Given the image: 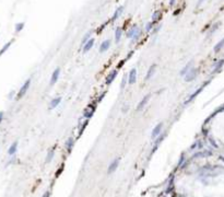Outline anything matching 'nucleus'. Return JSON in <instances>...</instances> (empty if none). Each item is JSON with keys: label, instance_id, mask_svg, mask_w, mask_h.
<instances>
[{"label": "nucleus", "instance_id": "obj_17", "mask_svg": "<svg viewBox=\"0 0 224 197\" xmlns=\"http://www.w3.org/2000/svg\"><path fill=\"white\" fill-rule=\"evenodd\" d=\"M138 32V27L137 26H133L132 29H131V31L128 32V34H127V37H129V38H131V37L135 36V34Z\"/></svg>", "mask_w": 224, "mask_h": 197}, {"label": "nucleus", "instance_id": "obj_9", "mask_svg": "<svg viewBox=\"0 0 224 197\" xmlns=\"http://www.w3.org/2000/svg\"><path fill=\"white\" fill-rule=\"evenodd\" d=\"M116 76H117V71H115V70L112 71L111 74H108V77L106 78V84H111V83H112V81L116 78Z\"/></svg>", "mask_w": 224, "mask_h": 197}, {"label": "nucleus", "instance_id": "obj_23", "mask_svg": "<svg viewBox=\"0 0 224 197\" xmlns=\"http://www.w3.org/2000/svg\"><path fill=\"white\" fill-rule=\"evenodd\" d=\"M152 25H153V22H149L148 24L145 25V31L149 32L150 30H151V27H152Z\"/></svg>", "mask_w": 224, "mask_h": 197}, {"label": "nucleus", "instance_id": "obj_12", "mask_svg": "<svg viewBox=\"0 0 224 197\" xmlns=\"http://www.w3.org/2000/svg\"><path fill=\"white\" fill-rule=\"evenodd\" d=\"M156 66L155 65H152L151 67H150L149 71H148V74H147V76H145V80H148V79H150L153 74H154V70H155Z\"/></svg>", "mask_w": 224, "mask_h": 197}, {"label": "nucleus", "instance_id": "obj_7", "mask_svg": "<svg viewBox=\"0 0 224 197\" xmlns=\"http://www.w3.org/2000/svg\"><path fill=\"white\" fill-rule=\"evenodd\" d=\"M93 44H94V38H90L87 43H85V45L83 46V53H87V52H89L90 49L93 47Z\"/></svg>", "mask_w": 224, "mask_h": 197}, {"label": "nucleus", "instance_id": "obj_22", "mask_svg": "<svg viewBox=\"0 0 224 197\" xmlns=\"http://www.w3.org/2000/svg\"><path fill=\"white\" fill-rule=\"evenodd\" d=\"M190 64H191V62H189V64L187 65L186 67L184 68V69H183V70H181V76H183V74H187L186 71H187V70H188V68H189V66H190Z\"/></svg>", "mask_w": 224, "mask_h": 197}, {"label": "nucleus", "instance_id": "obj_20", "mask_svg": "<svg viewBox=\"0 0 224 197\" xmlns=\"http://www.w3.org/2000/svg\"><path fill=\"white\" fill-rule=\"evenodd\" d=\"M11 44H12V42H9V43H7L6 45H5V47H2V49L0 50V56L2 55V54H3L5 52H6L7 49L9 48V47H10V45H11Z\"/></svg>", "mask_w": 224, "mask_h": 197}, {"label": "nucleus", "instance_id": "obj_25", "mask_svg": "<svg viewBox=\"0 0 224 197\" xmlns=\"http://www.w3.org/2000/svg\"><path fill=\"white\" fill-rule=\"evenodd\" d=\"M43 197H49V192H46L43 195Z\"/></svg>", "mask_w": 224, "mask_h": 197}, {"label": "nucleus", "instance_id": "obj_16", "mask_svg": "<svg viewBox=\"0 0 224 197\" xmlns=\"http://www.w3.org/2000/svg\"><path fill=\"white\" fill-rule=\"evenodd\" d=\"M54 154H55L54 150H49V151H48L47 157H46V163H49L50 161L53 160V158H54Z\"/></svg>", "mask_w": 224, "mask_h": 197}, {"label": "nucleus", "instance_id": "obj_4", "mask_svg": "<svg viewBox=\"0 0 224 197\" xmlns=\"http://www.w3.org/2000/svg\"><path fill=\"white\" fill-rule=\"evenodd\" d=\"M136 79H137V70L133 68V69H131L130 74H129V83L130 84H133V83H136Z\"/></svg>", "mask_w": 224, "mask_h": 197}, {"label": "nucleus", "instance_id": "obj_19", "mask_svg": "<svg viewBox=\"0 0 224 197\" xmlns=\"http://www.w3.org/2000/svg\"><path fill=\"white\" fill-rule=\"evenodd\" d=\"M160 18H161V12H160V11H156V12L153 14L152 20H153V22H156V21H159V19Z\"/></svg>", "mask_w": 224, "mask_h": 197}, {"label": "nucleus", "instance_id": "obj_2", "mask_svg": "<svg viewBox=\"0 0 224 197\" xmlns=\"http://www.w3.org/2000/svg\"><path fill=\"white\" fill-rule=\"evenodd\" d=\"M118 166H119V159L117 158V159L113 160V162L111 163V164H109V166H108V170H107V173H108V174H112L113 172H115V171L117 170Z\"/></svg>", "mask_w": 224, "mask_h": 197}, {"label": "nucleus", "instance_id": "obj_13", "mask_svg": "<svg viewBox=\"0 0 224 197\" xmlns=\"http://www.w3.org/2000/svg\"><path fill=\"white\" fill-rule=\"evenodd\" d=\"M123 10H124V7H119L118 9H117V10L115 11V13H114V15H113V18H112V21H113V22H114V21H116V19L118 18L119 14L123 12Z\"/></svg>", "mask_w": 224, "mask_h": 197}, {"label": "nucleus", "instance_id": "obj_5", "mask_svg": "<svg viewBox=\"0 0 224 197\" xmlns=\"http://www.w3.org/2000/svg\"><path fill=\"white\" fill-rule=\"evenodd\" d=\"M109 46H111V41H109V40H105L103 43L101 44L100 53H104V52H106L107 49L109 48Z\"/></svg>", "mask_w": 224, "mask_h": 197}, {"label": "nucleus", "instance_id": "obj_24", "mask_svg": "<svg viewBox=\"0 0 224 197\" xmlns=\"http://www.w3.org/2000/svg\"><path fill=\"white\" fill-rule=\"evenodd\" d=\"M2 119H3V112H0V123L2 122Z\"/></svg>", "mask_w": 224, "mask_h": 197}, {"label": "nucleus", "instance_id": "obj_27", "mask_svg": "<svg viewBox=\"0 0 224 197\" xmlns=\"http://www.w3.org/2000/svg\"><path fill=\"white\" fill-rule=\"evenodd\" d=\"M175 2V0H171V1H169V5H171V6H173V3H174Z\"/></svg>", "mask_w": 224, "mask_h": 197}, {"label": "nucleus", "instance_id": "obj_6", "mask_svg": "<svg viewBox=\"0 0 224 197\" xmlns=\"http://www.w3.org/2000/svg\"><path fill=\"white\" fill-rule=\"evenodd\" d=\"M162 127H163V124L160 123L157 124L155 127H154V129L152 131V138H155L157 136L160 135V133H161V130H162Z\"/></svg>", "mask_w": 224, "mask_h": 197}, {"label": "nucleus", "instance_id": "obj_15", "mask_svg": "<svg viewBox=\"0 0 224 197\" xmlns=\"http://www.w3.org/2000/svg\"><path fill=\"white\" fill-rule=\"evenodd\" d=\"M223 46H224V38L223 40H221V41H220V42L214 46V52H215V53H218L219 50L222 48Z\"/></svg>", "mask_w": 224, "mask_h": 197}, {"label": "nucleus", "instance_id": "obj_21", "mask_svg": "<svg viewBox=\"0 0 224 197\" xmlns=\"http://www.w3.org/2000/svg\"><path fill=\"white\" fill-rule=\"evenodd\" d=\"M23 26H24V23H23V22L17 23V25H15V32H20L22 29H23Z\"/></svg>", "mask_w": 224, "mask_h": 197}, {"label": "nucleus", "instance_id": "obj_10", "mask_svg": "<svg viewBox=\"0 0 224 197\" xmlns=\"http://www.w3.org/2000/svg\"><path fill=\"white\" fill-rule=\"evenodd\" d=\"M149 98H150V95H147V96H144V98H142V101L138 104V106H137V110L138 111H141L142 110L143 107H144V105L147 104V102L149 101Z\"/></svg>", "mask_w": 224, "mask_h": 197}, {"label": "nucleus", "instance_id": "obj_14", "mask_svg": "<svg viewBox=\"0 0 224 197\" xmlns=\"http://www.w3.org/2000/svg\"><path fill=\"white\" fill-rule=\"evenodd\" d=\"M121 33H123V30L120 29V27H117L116 29V32H115V40H116V42L118 43L119 41H120V37H121Z\"/></svg>", "mask_w": 224, "mask_h": 197}, {"label": "nucleus", "instance_id": "obj_1", "mask_svg": "<svg viewBox=\"0 0 224 197\" xmlns=\"http://www.w3.org/2000/svg\"><path fill=\"white\" fill-rule=\"evenodd\" d=\"M31 86V79H27V80L25 81V83L22 86V88L20 89L19 93H18V95H17V100H20V98H22L23 96L25 95V93L27 92V90H29V88Z\"/></svg>", "mask_w": 224, "mask_h": 197}, {"label": "nucleus", "instance_id": "obj_8", "mask_svg": "<svg viewBox=\"0 0 224 197\" xmlns=\"http://www.w3.org/2000/svg\"><path fill=\"white\" fill-rule=\"evenodd\" d=\"M61 102V98H54V100H51V102L49 103V110H53V109H55V107H57V105L59 104Z\"/></svg>", "mask_w": 224, "mask_h": 197}, {"label": "nucleus", "instance_id": "obj_3", "mask_svg": "<svg viewBox=\"0 0 224 197\" xmlns=\"http://www.w3.org/2000/svg\"><path fill=\"white\" fill-rule=\"evenodd\" d=\"M59 74H60V68H56L55 71H54L53 74H51V78H50V82H49L50 86H54V84L57 82L58 78H59Z\"/></svg>", "mask_w": 224, "mask_h": 197}, {"label": "nucleus", "instance_id": "obj_18", "mask_svg": "<svg viewBox=\"0 0 224 197\" xmlns=\"http://www.w3.org/2000/svg\"><path fill=\"white\" fill-rule=\"evenodd\" d=\"M91 33H92V32H87V34H85V35H84V38H83V41H82V43H81L82 47H83V46H84V45H85V43H87V41H89V40H90V36H91Z\"/></svg>", "mask_w": 224, "mask_h": 197}, {"label": "nucleus", "instance_id": "obj_26", "mask_svg": "<svg viewBox=\"0 0 224 197\" xmlns=\"http://www.w3.org/2000/svg\"><path fill=\"white\" fill-rule=\"evenodd\" d=\"M203 1H205V0H198V3H197V6H200V5H201Z\"/></svg>", "mask_w": 224, "mask_h": 197}, {"label": "nucleus", "instance_id": "obj_11", "mask_svg": "<svg viewBox=\"0 0 224 197\" xmlns=\"http://www.w3.org/2000/svg\"><path fill=\"white\" fill-rule=\"evenodd\" d=\"M17 149H18V141H14L12 145L10 146V148H9L8 153L10 154V155H12V154H14L17 152Z\"/></svg>", "mask_w": 224, "mask_h": 197}]
</instances>
